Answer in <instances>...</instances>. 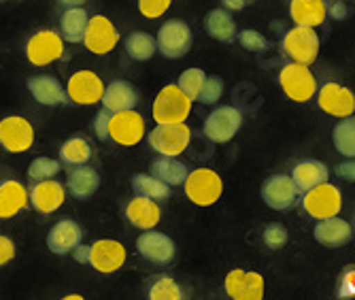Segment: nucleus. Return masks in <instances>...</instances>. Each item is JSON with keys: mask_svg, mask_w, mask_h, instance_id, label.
Here are the masks:
<instances>
[{"mask_svg": "<svg viewBox=\"0 0 355 300\" xmlns=\"http://www.w3.org/2000/svg\"><path fill=\"white\" fill-rule=\"evenodd\" d=\"M151 111L157 124L185 122L191 113V98L179 85H164L155 96Z\"/></svg>", "mask_w": 355, "mask_h": 300, "instance_id": "nucleus-1", "label": "nucleus"}, {"mask_svg": "<svg viewBox=\"0 0 355 300\" xmlns=\"http://www.w3.org/2000/svg\"><path fill=\"white\" fill-rule=\"evenodd\" d=\"M153 151L159 156H181L189 141H191V130L185 122L177 124H157L147 137Z\"/></svg>", "mask_w": 355, "mask_h": 300, "instance_id": "nucleus-2", "label": "nucleus"}, {"mask_svg": "<svg viewBox=\"0 0 355 300\" xmlns=\"http://www.w3.org/2000/svg\"><path fill=\"white\" fill-rule=\"evenodd\" d=\"M185 196L198 207H211L215 205L221 192H223V181L221 177L211 171V169H196L191 171L185 179Z\"/></svg>", "mask_w": 355, "mask_h": 300, "instance_id": "nucleus-3", "label": "nucleus"}, {"mask_svg": "<svg viewBox=\"0 0 355 300\" xmlns=\"http://www.w3.org/2000/svg\"><path fill=\"white\" fill-rule=\"evenodd\" d=\"M302 207L317 222L319 219H328V217H334V215L340 213V209H343V194H340V190L336 185L324 181V183L311 188L309 192H304Z\"/></svg>", "mask_w": 355, "mask_h": 300, "instance_id": "nucleus-4", "label": "nucleus"}, {"mask_svg": "<svg viewBox=\"0 0 355 300\" xmlns=\"http://www.w3.org/2000/svg\"><path fill=\"white\" fill-rule=\"evenodd\" d=\"M279 83L285 96L296 100V103H306V100H311L317 94L315 75L309 71L306 64H300V62H292L283 66L279 73Z\"/></svg>", "mask_w": 355, "mask_h": 300, "instance_id": "nucleus-5", "label": "nucleus"}, {"mask_svg": "<svg viewBox=\"0 0 355 300\" xmlns=\"http://www.w3.org/2000/svg\"><path fill=\"white\" fill-rule=\"evenodd\" d=\"M281 49L287 58H292L294 62L311 66L319 53V37H317L315 28L296 24V28H292L283 37Z\"/></svg>", "mask_w": 355, "mask_h": 300, "instance_id": "nucleus-6", "label": "nucleus"}, {"mask_svg": "<svg viewBox=\"0 0 355 300\" xmlns=\"http://www.w3.org/2000/svg\"><path fill=\"white\" fill-rule=\"evenodd\" d=\"M243 126V115L236 107L223 105L217 107L215 111L209 113V117L205 119V137L213 143H228L230 139H234V135Z\"/></svg>", "mask_w": 355, "mask_h": 300, "instance_id": "nucleus-7", "label": "nucleus"}, {"mask_svg": "<svg viewBox=\"0 0 355 300\" xmlns=\"http://www.w3.org/2000/svg\"><path fill=\"white\" fill-rule=\"evenodd\" d=\"M64 56V39L55 30H39L26 43V58L32 66H47Z\"/></svg>", "mask_w": 355, "mask_h": 300, "instance_id": "nucleus-8", "label": "nucleus"}, {"mask_svg": "<svg viewBox=\"0 0 355 300\" xmlns=\"http://www.w3.org/2000/svg\"><path fill=\"white\" fill-rule=\"evenodd\" d=\"M0 145L9 153H24L35 145V128L21 115L0 119Z\"/></svg>", "mask_w": 355, "mask_h": 300, "instance_id": "nucleus-9", "label": "nucleus"}, {"mask_svg": "<svg viewBox=\"0 0 355 300\" xmlns=\"http://www.w3.org/2000/svg\"><path fill=\"white\" fill-rule=\"evenodd\" d=\"M145 137V119L141 113L121 111L113 113L109 122V141L121 145V147H135Z\"/></svg>", "mask_w": 355, "mask_h": 300, "instance_id": "nucleus-10", "label": "nucleus"}, {"mask_svg": "<svg viewBox=\"0 0 355 300\" xmlns=\"http://www.w3.org/2000/svg\"><path fill=\"white\" fill-rule=\"evenodd\" d=\"M157 49L166 58L177 60L183 58L191 49V30L183 19H168L157 32Z\"/></svg>", "mask_w": 355, "mask_h": 300, "instance_id": "nucleus-11", "label": "nucleus"}, {"mask_svg": "<svg viewBox=\"0 0 355 300\" xmlns=\"http://www.w3.org/2000/svg\"><path fill=\"white\" fill-rule=\"evenodd\" d=\"M67 94L75 105H96L105 96V83L94 71H77L67 83Z\"/></svg>", "mask_w": 355, "mask_h": 300, "instance_id": "nucleus-12", "label": "nucleus"}, {"mask_svg": "<svg viewBox=\"0 0 355 300\" xmlns=\"http://www.w3.org/2000/svg\"><path fill=\"white\" fill-rule=\"evenodd\" d=\"M119 41V32L115 30L113 22L105 15H94L87 22V30L83 37V45L96 53V56H107L115 49Z\"/></svg>", "mask_w": 355, "mask_h": 300, "instance_id": "nucleus-13", "label": "nucleus"}, {"mask_svg": "<svg viewBox=\"0 0 355 300\" xmlns=\"http://www.w3.org/2000/svg\"><path fill=\"white\" fill-rule=\"evenodd\" d=\"M298 185L294 177L287 175H272L264 181L262 185V200L275 211H285L289 207H294L298 200Z\"/></svg>", "mask_w": 355, "mask_h": 300, "instance_id": "nucleus-14", "label": "nucleus"}, {"mask_svg": "<svg viewBox=\"0 0 355 300\" xmlns=\"http://www.w3.org/2000/svg\"><path fill=\"white\" fill-rule=\"evenodd\" d=\"M125 262V247L119 241L101 239L89 245V266L94 271L111 275L119 271Z\"/></svg>", "mask_w": 355, "mask_h": 300, "instance_id": "nucleus-15", "label": "nucleus"}, {"mask_svg": "<svg viewBox=\"0 0 355 300\" xmlns=\"http://www.w3.org/2000/svg\"><path fill=\"white\" fill-rule=\"evenodd\" d=\"M137 249L145 260H149L151 264H159V266L173 262L177 253L175 241L168 235H164V232H155V230L143 232L137 239Z\"/></svg>", "mask_w": 355, "mask_h": 300, "instance_id": "nucleus-16", "label": "nucleus"}, {"mask_svg": "<svg viewBox=\"0 0 355 300\" xmlns=\"http://www.w3.org/2000/svg\"><path fill=\"white\" fill-rule=\"evenodd\" d=\"M225 294L234 300H262L264 298V277L251 271H230L225 277Z\"/></svg>", "mask_w": 355, "mask_h": 300, "instance_id": "nucleus-17", "label": "nucleus"}, {"mask_svg": "<svg viewBox=\"0 0 355 300\" xmlns=\"http://www.w3.org/2000/svg\"><path fill=\"white\" fill-rule=\"evenodd\" d=\"M317 103L321 111L334 117H349L355 111V94L338 83H326L317 94Z\"/></svg>", "mask_w": 355, "mask_h": 300, "instance_id": "nucleus-18", "label": "nucleus"}, {"mask_svg": "<svg viewBox=\"0 0 355 300\" xmlns=\"http://www.w3.org/2000/svg\"><path fill=\"white\" fill-rule=\"evenodd\" d=\"M28 192H30V207L43 215L58 211L64 205V198H67V188L55 179L37 181Z\"/></svg>", "mask_w": 355, "mask_h": 300, "instance_id": "nucleus-19", "label": "nucleus"}, {"mask_svg": "<svg viewBox=\"0 0 355 300\" xmlns=\"http://www.w3.org/2000/svg\"><path fill=\"white\" fill-rule=\"evenodd\" d=\"M83 230L75 219H60L47 235V247L55 256L73 253V249L81 243Z\"/></svg>", "mask_w": 355, "mask_h": 300, "instance_id": "nucleus-20", "label": "nucleus"}, {"mask_svg": "<svg viewBox=\"0 0 355 300\" xmlns=\"http://www.w3.org/2000/svg\"><path fill=\"white\" fill-rule=\"evenodd\" d=\"M139 100H141L139 90L130 81L117 79V81H111L105 88V96H103L101 103L111 113H121V111H132V109H137Z\"/></svg>", "mask_w": 355, "mask_h": 300, "instance_id": "nucleus-21", "label": "nucleus"}, {"mask_svg": "<svg viewBox=\"0 0 355 300\" xmlns=\"http://www.w3.org/2000/svg\"><path fill=\"white\" fill-rule=\"evenodd\" d=\"M28 90H30L32 98L45 107L64 105L69 100L67 90H64L62 83L51 75H32L28 79Z\"/></svg>", "mask_w": 355, "mask_h": 300, "instance_id": "nucleus-22", "label": "nucleus"}, {"mask_svg": "<svg viewBox=\"0 0 355 300\" xmlns=\"http://www.w3.org/2000/svg\"><path fill=\"white\" fill-rule=\"evenodd\" d=\"M26 207H30V192L24 183L15 179L0 183V219H11Z\"/></svg>", "mask_w": 355, "mask_h": 300, "instance_id": "nucleus-23", "label": "nucleus"}, {"mask_svg": "<svg viewBox=\"0 0 355 300\" xmlns=\"http://www.w3.org/2000/svg\"><path fill=\"white\" fill-rule=\"evenodd\" d=\"M159 215H162V211H159V207H157V200L147 198V196L132 198L130 203H128V207H125L128 222H130L139 230L155 228L157 222H159Z\"/></svg>", "mask_w": 355, "mask_h": 300, "instance_id": "nucleus-24", "label": "nucleus"}, {"mask_svg": "<svg viewBox=\"0 0 355 300\" xmlns=\"http://www.w3.org/2000/svg\"><path fill=\"white\" fill-rule=\"evenodd\" d=\"M353 235L351 224L340 219L338 215L328 217V219H319L315 230H313V237L317 243H321L324 247H338L345 245Z\"/></svg>", "mask_w": 355, "mask_h": 300, "instance_id": "nucleus-25", "label": "nucleus"}, {"mask_svg": "<svg viewBox=\"0 0 355 300\" xmlns=\"http://www.w3.org/2000/svg\"><path fill=\"white\" fill-rule=\"evenodd\" d=\"M69 192L73 198L77 200H87L96 194V190L101 188V175L96 169H92V166L87 164H81L77 166L75 171H71L69 175Z\"/></svg>", "mask_w": 355, "mask_h": 300, "instance_id": "nucleus-26", "label": "nucleus"}, {"mask_svg": "<svg viewBox=\"0 0 355 300\" xmlns=\"http://www.w3.org/2000/svg\"><path fill=\"white\" fill-rule=\"evenodd\" d=\"M289 15L298 26H321L328 17V7L324 0H292Z\"/></svg>", "mask_w": 355, "mask_h": 300, "instance_id": "nucleus-27", "label": "nucleus"}, {"mask_svg": "<svg viewBox=\"0 0 355 300\" xmlns=\"http://www.w3.org/2000/svg\"><path fill=\"white\" fill-rule=\"evenodd\" d=\"M89 15L81 7H69L60 17V35L69 43H83Z\"/></svg>", "mask_w": 355, "mask_h": 300, "instance_id": "nucleus-28", "label": "nucleus"}, {"mask_svg": "<svg viewBox=\"0 0 355 300\" xmlns=\"http://www.w3.org/2000/svg\"><path fill=\"white\" fill-rule=\"evenodd\" d=\"M328 175H330L328 166L324 162H319V160H313V158L302 160L300 164H296V169L292 173V177H294L300 192H309L311 188L328 181Z\"/></svg>", "mask_w": 355, "mask_h": 300, "instance_id": "nucleus-29", "label": "nucleus"}, {"mask_svg": "<svg viewBox=\"0 0 355 300\" xmlns=\"http://www.w3.org/2000/svg\"><path fill=\"white\" fill-rule=\"evenodd\" d=\"M151 175L157 177V179H162L171 188H175V185L185 183L189 171H187V166L183 162L177 160V156H162V158H157V160L151 162Z\"/></svg>", "mask_w": 355, "mask_h": 300, "instance_id": "nucleus-30", "label": "nucleus"}, {"mask_svg": "<svg viewBox=\"0 0 355 300\" xmlns=\"http://www.w3.org/2000/svg\"><path fill=\"white\" fill-rule=\"evenodd\" d=\"M205 26L209 35L221 43H232L236 39V24L228 9H213L207 15Z\"/></svg>", "mask_w": 355, "mask_h": 300, "instance_id": "nucleus-31", "label": "nucleus"}, {"mask_svg": "<svg viewBox=\"0 0 355 300\" xmlns=\"http://www.w3.org/2000/svg\"><path fill=\"white\" fill-rule=\"evenodd\" d=\"M130 185L137 196H147L153 200H166L171 196V185L162 179L153 177L151 173H139L130 179Z\"/></svg>", "mask_w": 355, "mask_h": 300, "instance_id": "nucleus-32", "label": "nucleus"}, {"mask_svg": "<svg viewBox=\"0 0 355 300\" xmlns=\"http://www.w3.org/2000/svg\"><path fill=\"white\" fill-rule=\"evenodd\" d=\"M92 158V145L83 137H73L69 141H64L60 147V162L67 166H81L89 162Z\"/></svg>", "mask_w": 355, "mask_h": 300, "instance_id": "nucleus-33", "label": "nucleus"}, {"mask_svg": "<svg viewBox=\"0 0 355 300\" xmlns=\"http://www.w3.org/2000/svg\"><path fill=\"white\" fill-rule=\"evenodd\" d=\"M155 49H157V41L151 35H147V32H132V35L125 39V51L132 60L147 62L153 58Z\"/></svg>", "mask_w": 355, "mask_h": 300, "instance_id": "nucleus-34", "label": "nucleus"}, {"mask_svg": "<svg viewBox=\"0 0 355 300\" xmlns=\"http://www.w3.org/2000/svg\"><path fill=\"white\" fill-rule=\"evenodd\" d=\"M334 147L345 158H355V117H343V122L334 128Z\"/></svg>", "mask_w": 355, "mask_h": 300, "instance_id": "nucleus-35", "label": "nucleus"}, {"mask_svg": "<svg viewBox=\"0 0 355 300\" xmlns=\"http://www.w3.org/2000/svg\"><path fill=\"white\" fill-rule=\"evenodd\" d=\"M149 298L151 300H181L183 290L179 288V283L173 277L159 275V277H155V281L149 288Z\"/></svg>", "mask_w": 355, "mask_h": 300, "instance_id": "nucleus-36", "label": "nucleus"}, {"mask_svg": "<svg viewBox=\"0 0 355 300\" xmlns=\"http://www.w3.org/2000/svg\"><path fill=\"white\" fill-rule=\"evenodd\" d=\"M60 162L53 160V158H47V156H41L37 160H32L30 169H28V177L32 181H43V179H51L60 173Z\"/></svg>", "mask_w": 355, "mask_h": 300, "instance_id": "nucleus-37", "label": "nucleus"}, {"mask_svg": "<svg viewBox=\"0 0 355 300\" xmlns=\"http://www.w3.org/2000/svg\"><path fill=\"white\" fill-rule=\"evenodd\" d=\"M205 81H207L205 71H200V69H187V71H183V73L179 75V83H177V85H179L191 100H198V94H200V90H202Z\"/></svg>", "mask_w": 355, "mask_h": 300, "instance_id": "nucleus-38", "label": "nucleus"}, {"mask_svg": "<svg viewBox=\"0 0 355 300\" xmlns=\"http://www.w3.org/2000/svg\"><path fill=\"white\" fill-rule=\"evenodd\" d=\"M239 43L247 49V51H253V53H262L270 47L268 39L262 35V32L257 30H243L239 35Z\"/></svg>", "mask_w": 355, "mask_h": 300, "instance_id": "nucleus-39", "label": "nucleus"}, {"mask_svg": "<svg viewBox=\"0 0 355 300\" xmlns=\"http://www.w3.org/2000/svg\"><path fill=\"white\" fill-rule=\"evenodd\" d=\"M264 243H266V247H270L275 251L285 247V243H287V228L283 224H279V222L268 224L264 228Z\"/></svg>", "mask_w": 355, "mask_h": 300, "instance_id": "nucleus-40", "label": "nucleus"}, {"mask_svg": "<svg viewBox=\"0 0 355 300\" xmlns=\"http://www.w3.org/2000/svg\"><path fill=\"white\" fill-rule=\"evenodd\" d=\"M221 94H223V79L221 77H207V81L198 94V100L202 105H215L221 98Z\"/></svg>", "mask_w": 355, "mask_h": 300, "instance_id": "nucleus-41", "label": "nucleus"}, {"mask_svg": "<svg viewBox=\"0 0 355 300\" xmlns=\"http://www.w3.org/2000/svg\"><path fill=\"white\" fill-rule=\"evenodd\" d=\"M171 3L173 0H139V11L147 19H157L171 9Z\"/></svg>", "mask_w": 355, "mask_h": 300, "instance_id": "nucleus-42", "label": "nucleus"}, {"mask_svg": "<svg viewBox=\"0 0 355 300\" xmlns=\"http://www.w3.org/2000/svg\"><path fill=\"white\" fill-rule=\"evenodd\" d=\"M111 111L109 109H105L103 107V111H98L96 113V117H94V135H96V139H101V141H109V122H111Z\"/></svg>", "mask_w": 355, "mask_h": 300, "instance_id": "nucleus-43", "label": "nucleus"}, {"mask_svg": "<svg viewBox=\"0 0 355 300\" xmlns=\"http://www.w3.org/2000/svg\"><path fill=\"white\" fill-rule=\"evenodd\" d=\"M13 258H15V243L9 237L0 235V266L9 264Z\"/></svg>", "mask_w": 355, "mask_h": 300, "instance_id": "nucleus-44", "label": "nucleus"}, {"mask_svg": "<svg viewBox=\"0 0 355 300\" xmlns=\"http://www.w3.org/2000/svg\"><path fill=\"white\" fill-rule=\"evenodd\" d=\"M338 175H340L343 179H347V181H355V160L340 164V166H338Z\"/></svg>", "mask_w": 355, "mask_h": 300, "instance_id": "nucleus-45", "label": "nucleus"}, {"mask_svg": "<svg viewBox=\"0 0 355 300\" xmlns=\"http://www.w3.org/2000/svg\"><path fill=\"white\" fill-rule=\"evenodd\" d=\"M73 258L79 262V264H89V245H77L73 249Z\"/></svg>", "mask_w": 355, "mask_h": 300, "instance_id": "nucleus-46", "label": "nucleus"}, {"mask_svg": "<svg viewBox=\"0 0 355 300\" xmlns=\"http://www.w3.org/2000/svg\"><path fill=\"white\" fill-rule=\"evenodd\" d=\"M328 15H330V17H334V19H345V17H347V7L336 0L334 5H330V7H328Z\"/></svg>", "mask_w": 355, "mask_h": 300, "instance_id": "nucleus-47", "label": "nucleus"}, {"mask_svg": "<svg viewBox=\"0 0 355 300\" xmlns=\"http://www.w3.org/2000/svg\"><path fill=\"white\" fill-rule=\"evenodd\" d=\"M221 5H223V9L239 13V11H243V9H245L247 0H221Z\"/></svg>", "mask_w": 355, "mask_h": 300, "instance_id": "nucleus-48", "label": "nucleus"}, {"mask_svg": "<svg viewBox=\"0 0 355 300\" xmlns=\"http://www.w3.org/2000/svg\"><path fill=\"white\" fill-rule=\"evenodd\" d=\"M60 5H64V7H83L87 0H58Z\"/></svg>", "mask_w": 355, "mask_h": 300, "instance_id": "nucleus-49", "label": "nucleus"}, {"mask_svg": "<svg viewBox=\"0 0 355 300\" xmlns=\"http://www.w3.org/2000/svg\"><path fill=\"white\" fill-rule=\"evenodd\" d=\"M64 300H83V296L81 294H67V296H64Z\"/></svg>", "mask_w": 355, "mask_h": 300, "instance_id": "nucleus-50", "label": "nucleus"}, {"mask_svg": "<svg viewBox=\"0 0 355 300\" xmlns=\"http://www.w3.org/2000/svg\"><path fill=\"white\" fill-rule=\"evenodd\" d=\"M247 3H255V0H247Z\"/></svg>", "mask_w": 355, "mask_h": 300, "instance_id": "nucleus-51", "label": "nucleus"}, {"mask_svg": "<svg viewBox=\"0 0 355 300\" xmlns=\"http://www.w3.org/2000/svg\"><path fill=\"white\" fill-rule=\"evenodd\" d=\"M0 3H3V0H0Z\"/></svg>", "mask_w": 355, "mask_h": 300, "instance_id": "nucleus-52", "label": "nucleus"}]
</instances>
